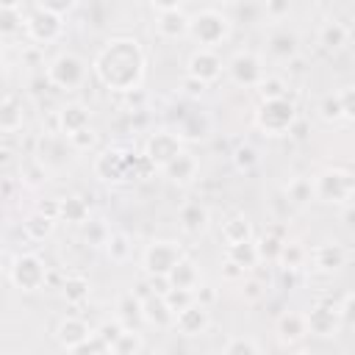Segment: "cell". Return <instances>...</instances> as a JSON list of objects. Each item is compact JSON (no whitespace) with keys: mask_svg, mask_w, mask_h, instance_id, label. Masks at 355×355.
I'll list each match as a JSON object with an SVG mask.
<instances>
[{"mask_svg":"<svg viewBox=\"0 0 355 355\" xmlns=\"http://www.w3.org/2000/svg\"><path fill=\"white\" fill-rule=\"evenodd\" d=\"M255 244H258V255H261V261H272V263H277L286 241L277 239V236H263V239L255 241Z\"/></svg>","mask_w":355,"mask_h":355,"instance_id":"obj_39","label":"cell"},{"mask_svg":"<svg viewBox=\"0 0 355 355\" xmlns=\"http://www.w3.org/2000/svg\"><path fill=\"white\" fill-rule=\"evenodd\" d=\"M305 322H308V333L313 336H336V330L344 324L341 322V308H336L333 302H316L308 313H305Z\"/></svg>","mask_w":355,"mask_h":355,"instance_id":"obj_13","label":"cell"},{"mask_svg":"<svg viewBox=\"0 0 355 355\" xmlns=\"http://www.w3.org/2000/svg\"><path fill=\"white\" fill-rule=\"evenodd\" d=\"M311 258H313V266H316L319 272H336V269L344 266L347 252H344L341 244H336V241H324V244H316V247L311 250Z\"/></svg>","mask_w":355,"mask_h":355,"instance_id":"obj_19","label":"cell"},{"mask_svg":"<svg viewBox=\"0 0 355 355\" xmlns=\"http://www.w3.org/2000/svg\"><path fill=\"white\" fill-rule=\"evenodd\" d=\"M47 80L55 89H75L86 80V64L75 53H61L47 64Z\"/></svg>","mask_w":355,"mask_h":355,"instance_id":"obj_9","label":"cell"},{"mask_svg":"<svg viewBox=\"0 0 355 355\" xmlns=\"http://www.w3.org/2000/svg\"><path fill=\"white\" fill-rule=\"evenodd\" d=\"M141 311H144V322L147 324H155V327H175V313L172 308L166 305L164 297L158 294H150L141 300Z\"/></svg>","mask_w":355,"mask_h":355,"instance_id":"obj_22","label":"cell"},{"mask_svg":"<svg viewBox=\"0 0 355 355\" xmlns=\"http://www.w3.org/2000/svg\"><path fill=\"white\" fill-rule=\"evenodd\" d=\"M61 219L83 225L89 219V202L83 197H64L61 200Z\"/></svg>","mask_w":355,"mask_h":355,"instance_id":"obj_34","label":"cell"},{"mask_svg":"<svg viewBox=\"0 0 355 355\" xmlns=\"http://www.w3.org/2000/svg\"><path fill=\"white\" fill-rule=\"evenodd\" d=\"M114 352L116 355H141V338H139V333L136 330H125L122 338L116 341Z\"/></svg>","mask_w":355,"mask_h":355,"instance_id":"obj_41","label":"cell"},{"mask_svg":"<svg viewBox=\"0 0 355 355\" xmlns=\"http://www.w3.org/2000/svg\"><path fill=\"white\" fill-rule=\"evenodd\" d=\"M222 355H258V344L247 336H233V338H227Z\"/></svg>","mask_w":355,"mask_h":355,"instance_id":"obj_40","label":"cell"},{"mask_svg":"<svg viewBox=\"0 0 355 355\" xmlns=\"http://www.w3.org/2000/svg\"><path fill=\"white\" fill-rule=\"evenodd\" d=\"M183 92H186L189 97H202L205 83H202V80H197V78H191V75H186V78H183Z\"/></svg>","mask_w":355,"mask_h":355,"instance_id":"obj_53","label":"cell"},{"mask_svg":"<svg viewBox=\"0 0 355 355\" xmlns=\"http://www.w3.org/2000/svg\"><path fill=\"white\" fill-rule=\"evenodd\" d=\"M108 349V344L97 336V330L92 333V338H86L83 344H78L75 349H69V355H100V352H105Z\"/></svg>","mask_w":355,"mask_h":355,"instance_id":"obj_46","label":"cell"},{"mask_svg":"<svg viewBox=\"0 0 355 355\" xmlns=\"http://www.w3.org/2000/svg\"><path fill=\"white\" fill-rule=\"evenodd\" d=\"M22 230H25V236H28L31 241H44V239L55 230V219H50V216H44V214L33 211V214L22 222Z\"/></svg>","mask_w":355,"mask_h":355,"instance_id":"obj_31","label":"cell"},{"mask_svg":"<svg viewBox=\"0 0 355 355\" xmlns=\"http://www.w3.org/2000/svg\"><path fill=\"white\" fill-rule=\"evenodd\" d=\"M169 283L172 288H186V291H197L200 288V269L191 258H180V263L169 272Z\"/></svg>","mask_w":355,"mask_h":355,"instance_id":"obj_26","label":"cell"},{"mask_svg":"<svg viewBox=\"0 0 355 355\" xmlns=\"http://www.w3.org/2000/svg\"><path fill=\"white\" fill-rule=\"evenodd\" d=\"M277 338L283 341V344H297V341H302L305 336H308V322H305V313H294V311H288V313H283L280 319H277Z\"/></svg>","mask_w":355,"mask_h":355,"instance_id":"obj_23","label":"cell"},{"mask_svg":"<svg viewBox=\"0 0 355 355\" xmlns=\"http://www.w3.org/2000/svg\"><path fill=\"white\" fill-rule=\"evenodd\" d=\"M222 239H225L227 247L252 241V227H250L247 216H230V219L222 225Z\"/></svg>","mask_w":355,"mask_h":355,"instance_id":"obj_29","label":"cell"},{"mask_svg":"<svg viewBox=\"0 0 355 355\" xmlns=\"http://www.w3.org/2000/svg\"><path fill=\"white\" fill-rule=\"evenodd\" d=\"M67 139H69L72 150H89V147H94L97 133H94L92 128H83V130H78V133H72V136H67Z\"/></svg>","mask_w":355,"mask_h":355,"instance_id":"obj_49","label":"cell"},{"mask_svg":"<svg viewBox=\"0 0 355 355\" xmlns=\"http://www.w3.org/2000/svg\"><path fill=\"white\" fill-rule=\"evenodd\" d=\"M258 89H261V100H280V97H288V94H286V83H283L280 78H269V75H266V80H263Z\"/></svg>","mask_w":355,"mask_h":355,"instance_id":"obj_45","label":"cell"},{"mask_svg":"<svg viewBox=\"0 0 355 355\" xmlns=\"http://www.w3.org/2000/svg\"><path fill=\"white\" fill-rule=\"evenodd\" d=\"M313 197L322 202H349L355 197V178L344 169H324L313 178Z\"/></svg>","mask_w":355,"mask_h":355,"instance_id":"obj_4","label":"cell"},{"mask_svg":"<svg viewBox=\"0 0 355 355\" xmlns=\"http://www.w3.org/2000/svg\"><path fill=\"white\" fill-rule=\"evenodd\" d=\"M230 33V19L216 8H202L189 17V36L200 44V50H214Z\"/></svg>","mask_w":355,"mask_h":355,"instance_id":"obj_2","label":"cell"},{"mask_svg":"<svg viewBox=\"0 0 355 355\" xmlns=\"http://www.w3.org/2000/svg\"><path fill=\"white\" fill-rule=\"evenodd\" d=\"M172 183H178V186H186V183H191L194 178H197V172H200V161L191 155V153H180L172 164H166L164 169H161Z\"/></svg>","mask_w":355,"mask_h":355,"instance_id":"obj_21","label":"cell"},{"mask_svg":"<svg viewBox=\"0 0 355 355\" xmlns=\"http://www.w3.org/2000/svg\"><path fill=\"white\" fill-rule=\"evenodd\" d=\"M61 294H64V300L69 305H78V302H83L89 297V280L83 275H69L64 280V286H61Z\"/></svg>","mask_w":355,"mask_h":355,"instance_id":"obj_35","label":"cell"},{"mask_svg":"<svg viewBox=\"0 0 355 355\" xmlns=\"http://www.w3.org/2000/svg\"><path fill=\"white\" fill-rule=\"evenodd\" d=\"M341 219H344V225H347V227H355V202H349V205L344 208Z\"/></svg>","mask_w":355,"mask_h":355,"instance_id":"obj_58","label":"cell"},{"mask_svg":"<svg viewBox=\"0 0 355 355\" xmlns=\"http://www.w3.org/2000/svg\"><path fill=\"white\" fill-rule=\"evenodd\" d=\"M194 300H197L200 305H205V308H208V305L216 300V291H214V288H208V286H200V288L194 291Z\"/></svg>","mask_w":355,"mask_h":355,"instance_id":"obj_56","label":"cell"},{"mask_svg":"<svg viewBox=\"0 0 355 355\" xmlns=\"http://www.w3.org/2000/svg\"><path fill=\"white\" fill-rule=\"evenodd\" d=\"M164 300H166V305L172 308V313L178 316L180 311H186V308L194 302V291H186V288H172V291H169Z\"/></svg>","mask_w":355,"mask_h":355,"instance_id":"obj_43","label":"cell"},{"mask_svg":"<svg viewBox=\"0 0 355 355\" xmlns=\"http://www.w3.org/2000/svg\"><path fill=\"white\" fill-rule=\"evenodd\" d=\"M261 294H263V283H261V280H247V283H244V300H247V302L261 300Z\"/></svg>","mask_w":355,"mask_h":355,"instance_id":"obj_55","label":"cell"},{"mask_svg":"<svg viewBox=\"0 0 355 355\" xmlns=\"http://www.w3.org/2000/svg\"><path fill=\"white\" fill-rule=\"evenodd\" d=\"M338 100H341V114H344V119H352V122H355V86L338 92Z\"/></svg>","mask_w":355,"mask_h":355,"instance_id":"obj_50","label":"cell"},{"mask_svg":"<svg viewBox=\"0 0 355 355\" xmlns=\"http://www.w3.org/2000/svg\"><path fill=\"white\" fill-rule=\"evenodd\" d=\"M141 161V155H133V153H125L119 147H108L97 155L94 161V175L105 183H119V180H128V175H136V164Z\"/></svg>","mask_w":355,"mask_h":355,"instance_id":"obj_5","label":"cell"},{"mask_svg":"<svg viewBox=\"0 0 355 355\" xmlns=\"http://www.w3.org/2000/svg\"><path fill=\"white\" fill-rule=\"evenodd\" d=\"M92 327L80 319V316H64L55 327V341L64 347V349H75L78 344H83L86 338H92Z\"/></svg>","mask_w":355,"mask_h":355,"instance_id":"obj_16","label":"cell"},{"mask_svg":"<svg viewBox=\"0 0 355 355\" xmlns=\"http://www.w3.org/2000/svg\"><path fill=\"white\" fill-rule=\"evenodd\" d=\"M294 355H316V352H308V349H300V352H294Z\"/></svg>","mask_w":355,"mask_h":355,"instance_id":"obj_59","label":"cell"},{"mask_svg":"<svg viewBox=\"0 0 355 355\" xmlns=\"http://www.w3.org/2000/svg\"><path fill=\"white\" fill-rule=\"evenodd\" d=\"M183 139L178 136V133H172V130H158V133H153L150 139H147V144H144V155L150 158V164L155 166V169H164L166 164H172L180 153H183V144H180Z\"/></svg>","mask_w":355,"mask_h":355,"instance_id":"obj_10","label":"cell"},{"mask_svg":"<svg viewBox=\"0 0 355 355\" xmlns=\"http://www.w3.org/2000/svg\"><path fill=\"white\" fill-rule=\"evenodd\" d=\"M100 355H116V352H114V349H105V352H100Z\"/></svg>","mask_w":355,"mask_h":355,"instance_id":"obj_60","label":"cell"},{"mask_svg":"<svg viewBox=\"0 0 355 355\" xmlns=\"http://www.w3.org/2000/svg\"><path fill=\"white\" fill-rule=\"evenodd\" d=\"M341 322H344V327L355 330V291L347 294V300L341 302Z\"/></svg>","mask_w":355,"mask_h":355,"instance_id":"obj_51","label":"cell"},{"mask_svg":"<svg viewBox=\"0 0 355 355\" xmlns=\"http://www.w3.org/2000/svg\"><path fill=\"white\" fill-rule=\"evenodd\" d=\"M103 247H105V255H108L114 263H125V261H130V255H133V239H130L128 233H122V230L111 233Z\"/></svg>","mask_w":355,"mask_h":355,"instance_id":"obj_28","label":"cell"},{"mask_svg":"<svg viewBox=\"0 0 355 355\" xmlns=\"http://www.w3.org/2000/svg\"><path fill=\"white\" fill-rule=\"evenodd\" d=\"M8 280L19 288V291H39L47 280V266L39 255L33 252H22L11 261L8 266Z\"/></svg>","mask_w":355,"mask_h":355,"instance_id":"obj_6","label":"cell"},{"mask_svg":"<svg viewBox=\"0 0 355 355\" xmlns=\"http://www.w3.org/2000/svg\"><path fill=\"white\" fill-rule=\"evenodd\" d=\"M225 258H230L233 263H239L244 272L252 269V266L261 261V255H258V244H255V241H244V244H233V247H227V250H225Z\"/></svg>","mask_w":355,"mask_h":355,"instance_id":"obj_33","label":"cell"},{"mask_svg":"<svg viewBox=\"0 0 355 355\" xmlns=\"http://www.w3.org/2000/svg\"><path fill=\"white\" fill-rule=\"evenodd\" d=\"M116 313H119V324L125 327V330H136L141 322H144V311H141V300L136 297V291H130V294H122L119 300H116Z\"/></svg>","mask_w":355,"mask_h":355,"instance_id":"obj_25","label":"cell"},{"mask_svg":"<svg viewBox=\"0 0 355 355\" xmlns=\"http://www.w3.org/2000/svg\"><path fill=\"white\" fill-rule=\"evenodd\" d=\"M144 67H147V58H144V50L139 44V39L114 36L94 55L92 72L105 89H114V92H122V94H133L144 80Z\"/></svg>","mask_w":355,"mask_h":355,"instance_id":"obj_1","label":"cell"},{"mask_svg":"<svg viewBox=\"0 0 355 355\" xmlns=\"http://www.w3.org/2000/svg\"><path fill=\"white\" fill-rule=\"evenodd\" d=\"M155 31L164 39H180V36H186L189 33V14L183 11V6L178 3L175 8L161 11L158 19H155Z\"/></svg>","mask_w":355,"mask_h":355,"instance_id":"obj_17","label":"cell"},{"mask_svg":"<svg viewBox=\"0 0 355 355\" xmlns=\"http://www.w3.org/2000/svg\"><path fill=\"white\" fill-rule=\"evenodd\" d=\"M233 164H236L239 172H250V169L258 164V153H255V147H250V144L236 147V153H233Z\"/></svg>","mask_w":355,"mask_h":355,"instance_id":"obj_42","label":"cell"},{"mask_svg":"<svg viewBox=\"0 0 355 355\" xmlns=\"http://www.w3.org/2000/svg\"><path fill=\"white\" fill-rule=\"evenodd\" d=\"M183 250L178 241L158 239L144 250V272L147 277H169V272L180 263Z\"/></svg>","mask_w":355,"mask_h":355,"instance_id":"obj_7","label":"cell"},{"mask_svg":"<svg viewBox=\"0 0 355 355\" xmlns=\"http://www.w3.org/2000/svg\"><path fill=\"white\" fill-rule=\"evenodd\" d=\"M69 153H72V144H69L67 136H61V133H44V136L39 139L36 161L50 172V169H61V166H67V161L72 158Z\"/></svg>","mask_w":355,"mask_h":355,"instance_id":"obj_12","label":"cell"},{"mask_svg":"<svg viewBox=\"0 0 355 355\" xmlns=\"http://www.w3.org/2000/svg\"><path fill=\"white\" fill-rule=\"evenodd\" d=\"M208 128H211L208 116H202V114H189V116L180 122L178 136H180V139H202V136H208Z\"/></svg>","mask_w":355,"mask_h":355,"instance_id":"obj_36","label":"cell"},{"mask_svg":"<svg viewBox=\"0 0 355 355\" xmlns=\"http://www.w3.org/2000/svg\"><path fill=\"white\" fill-rule=\"evenodd\" d=\"M349 36H352V31H349L341 19H327V22H322V28H319V44H322L327 53L344 50V47L349 44Z\"/></svg>","mask_w":355,"mask_h":355,"instance_id":"obj_20","label":"cell"},{"mask_svg":"<svg viewBox=\"0 0 355 355\" xmlns=\"http://www.w3.org/2000/svg\"><path fill=\"white\" fill-rule=\"evenodd\" d=\"M305 258H308V252H305V247L302 244H297V241H286L283 244V252H280V266L283 269H291V272H297L302 263H305Z\"/></svg>","mask_w":355,"mask_h":355,"instance_id":"obj_38","label":"cell"},{"mask_svg":"<svg viewBox=\"0 0 355 355\" xmlns=\"http://www.w3.org/2000/svg\"><path fill=\"white\" fill-rule=\"evenodd\" d=\"M319 114H322V119H327V122L344 119V114H341V100H338V94H327V97H322V103H319Z\"/></svg>","mask_w":355,"mask_h":355,"instance_id":"obj_44","label":"cell"},{"mask_svg":"<svg viewBox=\"0 0 355 355\" xmlns=\"http://www.w3.org/2000/svg\"><path fill=\"white\" fill-rule=\"evenodd\" d=\"M0 128L3 133H14L22 128V105L17 103L14 94H6L0 103Z\"/></svg>","mask_w":355,"mask_h":355,"instance_id":"obj_30","label":"cell"},{"mask_svg":"<svg viewBox=\"0 0 355 355\" xmlns=\"http://www.w3.org/2000/svg\"><path fill=\"white\" fill-rule=\"evenodd\" d=\"M55 122H58V133H61V136H72V133L89 128V111H86L83 105L72 103V105H64V108L55 114Z\"/></svg>","mask_w":355,"mask_h":355,"instance_id":"obj_24","label":"cell"},{"mask_svg":"<svg viewBox=\"0 0 355 355\" xmlns=\"http://www.w3.org/2000/svg\"><path fill=\"white\" fill-rule=\"evenodd\" d=\"M222 277H225V280H244V269H241L239 263H233L230 258H225V263H222Z\"/></svg>","mask_w":355,"mask_h":355,"instance_id":"obj_54","label":"cell"},{"mask_svg":"<svg viewBox=\"0 0 355 355\" xmlns=\"http://www.w3.org/2000/svg\"><path fill=\"white\" fill-rule=\"evenodd\" d=\"M108 236H111V233H108L103 225H97V222H92V225L86 227V241H92V244H100V247H103Z\"/></svg>","mask_w":355,"mask_h":355,"instance_id":"obj_52","label":"cell"},{"mask_svg":"<svg viewBox=\"0 0 355 355\" xmlns=\"http://www.w3.org/2000/svg\"><path fill=\"white\" fill-rule=\"evenodd\" d=\"M180 227L189 233V236H197L208 227V208L202 202H186L180 208Z\"/></svg>","mask_w":355,"mask_h":355,"instance_id":"obj_27","label":"cell"},{"mask_svg":"<svg viewBox=\"0 0 355 355\" xmlns=\"http://www.w3.org/2000/svg\"><path fill=\"white\" fill-rule=\"evenodd\" d=\"M297 105L288 100V97H280V100H261L258 111H255V125L269 133V136H283L294 128L297 122Z\"/></svg>","mask_w":355,"mask_h":355,"instance_id":"obj_3","label":"cell"},{"mask_svg":"<svg viewBox=\"0 0 355 355\" xmlns=\"http://www.w3.org/2000/svg\"><path fill=\"white\" fill-rule=\"evenodd\" d=\"M266 50H269L272 58L288 61V58L297 55V50H300V39H297L294 31H288V28H277V31L269 33V39H266Z\"/></svg>","mask_w":355,"mask_h":355,"instance_id":"obj_18","label":"cell"},{"mask_svg":"<svg viewBox=\"0 0 355 355\" xmlns=\"http://www.w3.org/2000/svg\"><path fill=\"white\" fill-rule=\"evenodd\" d=\"M122 333H125V327H122L119 322H103V324L97 327V336L108 344V349H114V347H116V341L122 338Z\"/></svg>","mask_w":355,"mask_h":355,"instance_id":"obj_47","label":"cell"},{"mask_svg":"<svg viewBox=\"0 0 355 355\" xmlns=\"http://www.w3.org/2000/svg\"><path fill=\"white\" fill-rule=\"evenodd\" d=\"M208 324H211L208 308H205V305H200L197 300H194L186 311H180V313L175 316V330H178V333H183V336H200V333H205V330H208Z\"/></svg>","mask_w":355,"mask_h":355,"instance_id":"obj_15","label":"cell"},{"mask_svg":"<svg viewBox=\"0 0 355 355\" xmlns=\"http://www.w3.org/2000/svg\"><path fill=\"white\" fill-rule=\"evenodd\" d=\"M286 197H288V202H294V205H305L308 200H313V180H311V178H294V180L286 186Z\"/></svg>","mask_w":355,"mask_h":355,"instance_id":"obj_37","label":"cell"},{"mask_svg":"<svg viewBox=\"0 0 355 355\" xmlns=\"http://www.w3.org/2000/svg\"><path fill=\"white\" fill-rule=\"evenodd\" d=\"M22 175H25V180H28L31 186H42V183H47V175H50V172H47V169L33 158V161H28V164H25Z\"/></svg>","mask_w":355,"mask_h":355,"instance_id":"obj_48","label":"cell"},{"mask_svg":"<svg viewBox=\"0 0 355 355\" xmlns=\"http://www.w3.org/2000/svg\"><path fill=\"white\" fill-rule=\"evenodd\" d=\"M227 75H230V80L233 83H239V86H261L263 80H266V72H263V64H261V58L255 55V53H236L233 58H230V64H227Z\"/></svg>","mask_w":355,"mask_h":355,"instance_id":"obj_11","label":"cell"},{"mask_svg":"<svg viewBox=\"0 0 355 355\" xmlns=\"http://www.w3.org/2000/svg\"><path fill=\"white\" fill-rule=\"evenodd\" d=\"M186 75H191V78H197V80H202L208 86L222 75V58L214 50H194L189 55Z\"/></svg>","mask_w":355,"mask_h":355,"instance_id":"obj_14","label":"cell"},{"mask_svg":"<svg viewBox=\"0 0 355 355\" xmlns=\"http://www.w3.org/2000/svg\"><path fill=\"white\" fill-rule=\"evenodd\" d=\"M61 31H64V17L47 11V8L39 6V3L31 8V14H25V36H28L31 42H36V44H50V42H55V39L61 36Z\"/></svg>","mask_w":355,"mask_h":355,"instance_id":"obj_8","label":"cell"},{"mask_svg":"<svg viewBox=\"0 0 355 355\" xmlns=\"http://www.w3.org/2000/svg\"><path fill=\"white\" fill-rule=\"evenodd\" d=\"M14 31H25V14L19 3H3L0 6V33L11 36Z\"/></svg>","mask_w":355,"mask_h":355,"instance_id":"obj_32","label":"cell"},{"mask_svg":"<svg viewBox=\"0 0 355 355\" xmlns=\"http://www.w3.org/2000/svg\"><path fill=\"white\" fill-rule=\"evenodd\" d=\"M263 11L272 17H283V14H288V3H266Z\"/></svg>","mask_w":355,"mask_h":355,"instance_id":"obj_57","label":"cell"}]
</instances>
